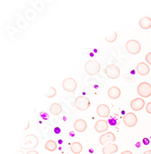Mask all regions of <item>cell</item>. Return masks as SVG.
Listing matches in <instances>:
<instances>
[{"mask_svg": "<svg viewBox=\"0 0 151 154\" xmlns=\"http://www.w3.org/2000/svg\"><path fill=\"white\" fill-rule=\"evenodd\" d=\"M126 49L128 53L130 54L136 55L140 53L141 46V43L136 40H130L126 43Z\"/></svg>", "mask_w": 151, "mask_h": 154, "instance_id": "3957f363", "label": "cell"}, {"mask_svg": "<svg viewBox=\"0 0 151 154\" xmlns=\"http://www.w3.org/2000/svg\"><path fill=\"white\" fill-rule=\"evenodd\" d=\"M57 143L54 140H49L45 144V149H47L48 151H50V152H53L55 149H57Z\"/></svg>", "mask_w": 151, "mask_h": 154, "instance_id": "ffe728a7", "label": "cell"}, {"mask_svg": "<svg viewBox=\"0 0 151 154\" xmlns=\"http://www.w3.org/2000/svg\"><path fill=\"white\" fill-rule=\"evenodd\" d=\"M108 129V123L106 120H98L94 125V130L98 133H104Z\"/></svg>", "mask_w": 151, "mask_h": 154, "instance_id": "8fae6325", "label": "cell"}, {"mask_svg": "<svg viewBox=\"0 0 151 154\" xmlns=\"http://www.w3.org/2000/svg\"><path fill=\"white\" fill-rule=\"evenodd\" d=\"M70 150L74 154H79L82 151V145L79 142H73L70 145Z\"/></svg>", "mask_w": 151, "mask_h": 154, "instance_id": "d6986e66", "label": "cell"}, {"mask_svg": "<svg viewBox=\"0 0 151 154\" xmlns=\"http://www.w3.org/2000/svg\"><path fill=\"white\" fill-rule=\"evenodd\" d=\"M101 70V65L98 62L95 60H89L85 63V71L88 75L94 76L98 75Z\"/></svg>", "mask_w": 151, "mask_h": 154, "instance_id": "7a4b0ae2", "label": "cell"}, {"mask_svg": "<svg viewBox=\"0 0 151 154\" xmlns=\"http://www.w3.org/2000/svg\"><path fill=\"white\" fill-rule=\"evenodd\" d=\"M118 146L115 143H108L103 147V154H113L118 151Z\"/></svg>", "mask_w": 151, "mask_h": 154, "instance_id": "9a60e30c", "label": "cell"}, {"mask_svg": "<svg viewBox=\"0 0 151 154\" xmlns=\"http://www.w3.org/2000/svg\"><path fill=\"white\" fill-rule=\"evenodd\" d=\"M120 154H133V153H132V152H131V151L126 150V151H123V152H121V153H120Z\"/></svg>", "mask_w": 151, "mask_h": 154, "instance_id": "484cf974", "label": "cell"}, {"mask_svg": "<svg viewBox=\"0 0 151 154\" xmlns=\"http://www.w3.org/2000/svg\"><path fill=\"white\" fill-rule=\"evenodd\" d=\"M39 139L34 134H28L23 139L21 144V148L23 149H34L38 146Z\"/></svg>", "mask_w": 151, "mask_h": 154, "instance_id": "6da1fadb", "label": "cell"}, {"mask_svg": "<svg viewBox=\"0 0 151 154\" xmlns=\"http://www.w3.org/2000/svg\"><path fill=\"white\" fill-rule=\"evenodd\" d=\"M139 25L144 30H147L151 27V18L149 17H144L139 21Z\"/></svg>", "mask_w": 151, "mask_h": 154, "instance_id": "e0dca14e", "label": "cell"}, {"mask_svg": "<svg viewBox=\"0 0 151 154\" xmlns=\"http://www.w3.org/2000/svg\"><path fill=\"white\" fill-rule=\"evenodd\" d=\"M136 71L141 76H145L150 72V67L144 62H140L136 66Z\"/></svg>", "mask_w": 151, "mask_h": 154, "instance_id": "4fadbf2b", "label": "cell"}, {"mask_svg": "<svg viewBox=\"0 0 151 154\" xmlns=\"http://www.w3.org/2000/svg\"><path fill=\"white\" fill-rule=\"evenodd\" d=\"M14 154H24V152H23V151H21V150H16L15 152H14Z\"/></svg>", "mask_w": 151, "mask_h": 154, "instance_id": "4316f807", "label": "cell"}, {"mask_svg": "<svg viewBox=\"0 0 151 154\" xmlns=\"http://www.w3.org/2000/svg\"><path fill=\"white\" fill-rule=\"evenodd\" d=\"M62 88L67 92L73 93L77 88V84L74 79L68 78L64 80V81L62 82Z\"/></svg>", "mask_w": 151, "mask_h": 154, "instance_id": "52a82bcc", "label": "cell"}, {"mask_svg": "<svg viewBox=\"0 0 151 154\" xmlns=\"http://www.w3.org/2000/svg\"><path fill=\"white\" fill-rule=\"evenodd\" d=\"M143 154H151V149H148V150L145 151Z\"/></svg>", "mask_w": 151, "mask_h": 154, "instance_id": "83f0119b", "label": "cell"}, {"mask_svg": "<svg viewBox=\"0 0 151 154\" xmlns=\"http://www.w3.org/2000/svg\"><path fill=\"white\" fill-rule=\"evenodd\" d=\"M116 140L115 134L112 132H107V133L102 134L99 138V142L101 145L106 144L108 142H113Z\"/></svg>", "mask_w": 151, "mask_h": 154, "instance_id": "30bf717a", "label": "cell"}, {"mask_svg": "<svg viewBox=\"0 0 151 154\" xmlns=\"http://www.w3.org/2000/svg\"><path fill=\"white\" fill-rule=\"evenodd\" d=\"M117 37H118V34H117V31H114L111 35L108 36V37H106L105 40L107 42H108V43H113V42H115L117 40Z\"/></svg>", "mask_w": 151, "mask_h": 154, "instance_id": "7402d4cb", "label": "cell"}, {"mask_svg": "<svg viewBox=\"0 0 151 154\" xmlns=\"http://www.w3.org/2000/svg\"><path fill=\"white\" fill-rule=\"evenodd\" d=\"M105 74L110 79H117L120 75V69L117 65H109L106 67Z\"/></svg>", "mask_w": 151, "mask_h": 154, "instance_id": "5b68a950", "label": "cell"}, {"mask_svg": "<svg viewBox=\"0 0 151 154\" xmlns=\"http://www.w3.org/2000/svg\"><path fill=\"white\" fill-rule=\"evenodd\" d=\"M90 100L87 97H83V96H79L75 100V106L76 109H78L80 111H85L89 108Z\"/></svg>", "mask_w": 151, "mask_h": 154, "instance_id": "277c9868", "label": "cell"}, {"mask_svg": "<svg viewBox=\"0 0 151 154\" xmlns=\"http://www.w3.org/2000/svg\"><path fill=\"white\" fill-rule=\"evenodd\" d=\"M145 101L142 98H135L132 100L130 103V107L134 111H140L144 107Z\"/></svg>", "mask_w": 151, "mask_h": 154, "instance_id": "9c48e42d", "label": "cell"}, {"mask_svg": "<svg viewBox=\"0 0 151 154\" xmlns=\"http://www.w3.org/2000/svg\"><path fill=\"white\" fill-rule=\"evenodd\" d=\"M145 59H146V62L148 64L151 65V53H149L147 54V56H145Z\"/></svg>", "mask_w": 151, "mask_h": 154, "instance_id": "603a6c76", "label": "cell"}, {"mask_svg": "<svg viewBox=\"0 0 151 154\" xmlns=\"http://www.w3.org/2000/svg\"><path fill=\"white\" fill-rule=\"evenodd\" d=\"M138 94L143 98H147L151 95V85L147 82L139 84L137 88Z\"/></svg>", "mask_w": 151, "mask_h": 154, "instance_id": "8992f818", "label": "cell"}, {"mask_svg": "<svg viewBox=\"0 0 151 154\" xmlns=\"http://www.w3.org/2000/svg\"><path fill=\"white\" fill-rule=\"evenodd\" d=\"M26 154H39V152H38L37 151L33 150V149H32V150L28 151V152H27Z\"/></svg>", "mask_w": 151, "mask_h": 154, "instance_id": "d4e9b609", "label": "cell"}, {"mask_svg": "<svg viewBox=\"0 0 151 154\" xmlns=\"http://www.w3.org/2000/svg\"><path fill=\"white\" fill-rule=\"evenodd\" d=\"M108 97L112 100H117L121 95V91L117 87H111L107 91Z\"/></svg>", "mask_w": 151, "mask_h": 154, "instance_id": "2e32d148", "label": "cell"}, {"mask_svg": "<svg viewBox=\"0 0 151 154\" xmlns=\"http://www.w3.org/2000/svg\"><path fill=\"white\" fill-rule=\"evenodd\" d=\"M123 122L127 127H134L138 122V118L133 112H129L123 116Z\"/></svg>", "mask_w": 151, "mask_h": 154, "instance_id": "ba28073f", "label": "cell"}, {"mask_svg": "<svg viewBox=\"0 0 151 154\" xmlns=\"http://www.w3.org/2000/svg\"><path fill=\"white\" fill-rule=\"evenodd\" d=\"M57 94V91L54 87H50V88L48 89V91H46L45 96H46L47 98H53Z\"/></svg>", "mask_w": 151, "mask_h": 154, "instance_id": "44dd1931", "label": "cell"}, {"mask_svg": "<svg viewBox=\"0 0 151 154\" xmlns=\"http://www.w3.org/2000/svg\"><path fill=\"white\" fill-rule=\"evenodd\" d=\"M146 111L147 112L149 113V114H151V102L148 103L146 106Z\"/></svg>", "mask_w": 151, "mask_h": 154, "instance_id": "cb8c5ba5", "label": "cell"}, {"mask_svg": "<svg viewBox=\"0 0 151 154\" xmlns=\"http://www.w3.org/2000/svg\"><path fill=\"white\" fill-rule=\"evenodd\" d=\"M110 108L106 104H100L97 107V114L101 118H107L110 116Z\"/></svg>", "mask_w": 151, "mask_h": 154, "instance_id": "7c38bea8", "label": "cell"}, {"mask_svg": "<svg viewBox=\"0 0 151 154\" xmlns=\"http://www.w3.org/2000/svg\"><path fill=\"white\" fill-rule=\"evenodd\" d=\"M75 130L78 132H83L87 128V122L83 119H77L73 124Z\"/></svg>", "mask_w": 151, "mask_h": 154, "instance_id": "5bb4252c", "label": "cell"}, {"mask_svg": "<svg viewBox=\"0 0 151 154\" xmlns=\"http://www.w3.org/2000/svg\"><path fill=\"white\" fill-rule=\"evenodd\" d=\"M49 111L54 116H59L62 112V107L59 103H52L49 108Z\"/></svg>", "mask_w": 151, "mask_h": 154, "instance_id": "ac0fdd59", "label": "cell"}]
</instances>
